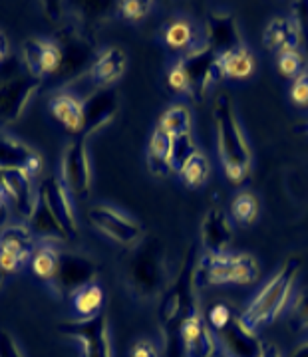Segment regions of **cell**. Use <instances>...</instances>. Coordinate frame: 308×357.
<instances>
[{"mask_svg": "<svg viewBox=\"0 0 308 357\" xmlns=\"http://www.w3.org/2000/svg\"><path fill=\"white\" fill-rule=\"evenodd\" d=\"M161 38L166 42L167 48L185 52V54L199 46L197 44L199 42V32L193 26V22L185 20V18H175V20H169L167 24H163Z\"/></svg>", "mask_w": 308, "mask_h": 357, "instance_id": "83f0119b", "label": "cell"}, {"mask_svg": "<svg viewBox=\"0 0 308 357\" xmlns=\"http://www.w3.org/2000/svg\"><path fill=\"white\" fill-rule=\"evenodd\" d=\"M34 234L24 225H8L0 230V270L18 272L34 255Z\"/></svg>", "mask_w": 308, "mask_h": 357, "instance_id": "4fadbf2b", "label": "cell"}, {"mask_svg": "<svg viewBox=\"0 0 308 357\" xmlns=\"http://www.w3.org/2000/svg\"><path fill=\"white\" fill-rule=\"evenodd\" d=\"M291 100L298 107H308V68L293 79V84H291Z\"/></svg>", "mask_w": 308, "mask_h": 357, "instance_id": "f35d334b", "label": "cell"}, {"mask_svg": "<svg viewBox=\"0 0 308 357\" xmlns=\"http://www.w3.org/2000/svg\"><path fill=\"white\" fill-rule=\"evenodd\" d=\"M291 357H308V342L307 344L298 345L295 351H293V356Z\"/></svg>", "mask_w": 308, "mask_h": 357, "instance_id": "f6af8a7d", "label": "cell"}, {"mask_svg": "<svg viewBox=\"0 0 308 357\" xmlns=\"http://www.w3.org/2000/svg\"><path fill=\"white\" fill-rule=\"evenodd\" d=\"M0 178L6 197L14 204L16 213L28 220L34 215L40 201V187H36L34 177L26 173L24 169H13V171H0Z\"/></svg>", "mask_w": 308, "mask_h": 357, "instance_id": "9a60e30c", "label": "cell"}, {"mask_svg": "<svg viewBox=\"0 0 308 357\" xmlns=\"http://www.w3.org/2000/svg\"><path fill=\"white\" fill-rule=\"evenodd\" d=\"M277 68L281 72V76L295 79L300 72L307 70V60L305 54L300 50H288L283 54H277Z\"/></svg>", "mask_w": 308, "mask_h": 357, "instance_id": "e575fe53", "label": "cell"}, {"mask_svg": "<svg viewBox=\"0 0 308 357\" xmlns=\"http://www.w3.org/2000/svg\"><path fill=\"white\" fill-rule=\"evenodd\" d=\"M223 70L219 64V54L209 44H201L191 52L183 54L167 74V86L175 93L201 103L209 89L223 79Z\"/></svg>", "mask_w": 308, "mask_h": 357, "instance_id": "3957f363", "label": "cell"}, {"mask_svg": "<svg viewBox=\"0 0 308 357\" xmlns=\"http://www.w3.org/2000/svg\"><path fill=\"white\" fill-rule=\"evenodd\" d=\"M181 344L185 357H215L219 354V342L215 332L199 314L191 318L181 330Z\"/></svg>", "mask_w": 308, "mask_h": 357, "instance_id": "7402d4cb", "label": "cell"}, {"mask_svg": "<svg viewBox=\"0 0 308 357\" xmlns=\"http://www.w3.org/2000/svg\"><path fill=\"white\" fill-rule=\"evenodd\" d=\"M219 64L223 70V76L229 79H247L257 70V60L247 44H241L237 48L219 54Z\"/></svg>", "mask_w": 308, "mask_h": 357, "instance_id": "4316f807", "label": "cell"}, {"mask_svg": "<svg viewBox=\"0 0 308 357\" xmlns=\"http://www.w3.org/2000/svg\"><path fill=\"white\" fill-rule=\"evenodd\" d=\"M261 276V266L257 258L251 255H203L197 260L195 280L197 288L209 286H244L253 284Z\"/></svg>", "mask_w": 308, "mask_h": 357, "instance_id": "8992f818", "label": "cell"}, {"mask_svg": "<svg viewBox=\"0 0 308 357\" xmlns=\"http://www.w3.org/2000/svg\"><path fill=\"white\" fill-rule=\"evenodd\" d=\"M96 276H98V266L91 258L68 252V255H60V264L56 278L52 282V288L58 296H72L76 290L91 284Z\"/></svg>", "mask_w": 308, "mask_h": 357, "instance_id": "5bb4252c", "label": "cell"}, {"mask_svg": "<svg viewBox=\"0 0 308 357\" xmlns=\"http://www.w3.org/2000/svg\"><path fill=\"white\" fill-rule=\"evenodd\" d=\"M201 246L205 255H223L227 252L233 241V225L227 213L219 206H213L201 220Z\"/></svg>", "mask_w": 308, "mask_h": 357, "instance_id": "ffe728a7", "label": "cell"}, {"mask_svg": "<svg viewBox=\"0 0 308 357\" xmlns=\"http://www.w3.org/2000/svg\"><path fill=\"white\" fill-rule=\"evenodd\" d=\"M42 157L32 147L0 128V171L24 169L36 178L42 173Z\"/></svg>", "mask_w": 308, "mask_h": 357, "instance_id": "d6986e66", "label": "cell"}, {"mask_svg": "<svg viewBox=\"0 0 308 357\" xmlns=\"http://www.w3.org/2000/svg\"><path fill=\"white\" fill-rule=\"evenodd\" d=\"M219 349L225 357H258L263 342L253 328L244 324L241 312L233 310L231 316L215 330Z\"/></svg>", "mask_w": 308, "mask_h": 357, "instance_id": "7c38bea8", "label": "cell"}, {"mask_svg": "<svg viewBox=\"0 0 308 357\" xmlns=\"http://www.w3.org/2000/svg\"><path fill=\"white\" fill-rule=\"evenodd\" d=\"M56 44L62 52V66L58 72V79L74 82L84 74H88L90 66L96 60V40L91 38L90 28L78 22L76 18H70V22L58 28Z\"/></svg>", "mask_w": 308, "mask_h": 357, "instance_id": "52a82bcc", "label": "cell"}, {"mask_svg": "<svg viewBox=\"0 0 308 357\" xmlns=\"http://www.w3.org/2000/svg\"><path fill=\"white\" fill-rule=\"evenodd\" d=\"M129 357H159V347L152 340H138L129 349Z\"/></svg>", "mask_w": 308, "mask_h": 357, "instance_id": "60d3db41", "label": "cell"}, {"mask_svg": "<svg viewBox=\"0 0 308 357\" xmlns=\"http://www.w3.org/2000/svg\"><path fill=\"white\" fill-rule=\"evenodd\" d=\"M6 215H8V197H6L4 185H2V178H0V225L4 222Z\"/></svg>", "mask_w": 308, "mask_h": 357, "instance_id": "b9f144b4", "label": "cell"}, {"mask_svg": "<svg viewBox=\"0 0 308 357\" xmlns=\"http://www.w3.org/2000/svg\"><path fill=\"white\" fill-rule=\"evenodd\" d=\"M300 268H302V262L293 256V258H286L283 266L270 276L269 282L251 300V304L244 307V312H241L244 324L249 328L257 332L258 328L269 326L283 314L284 307L288 306L293 298Z\"/></svg>", "mask_w": 308, "mask_h": 357, "instance_id": "277c9868", "label": "cell"}, {"mask_svg": "<svg viewBox=\"0 0 308 357\" xmlns=\"http://www.w3.org/2000/svg\"><path fill=\"white\" fill-rule=\"evenodd\" d=\"M119 112V96L114 88L96 89L88 100H84V133L88 137L110 126Z\"/></svg>", "mask_w": 308, "mask_h": 357, "instance_id": "e0dca14e", "label": "cell"}, {"mask_svg": "<svg viewBox=\"0 0 308 357\" xmlns=\"http://www.w3.org/2000/svg\"><path fill=\"white\" fill-rule=\"evenodd\" d=\"M50 114L68 133H84V102L70 91H58L52 96Z\"/></svg>", "mask_w": 308, "mask_h": 357, "instance_id": "cb8c5ba5", "label": "cell"}, {"mask_svg": "<svg viewBox=\"0 0 308 357\" xmlns=\"http://www.w3.org/2000/svg\"><path fill=\"white\" fill-rule=\"evenodd\" d=\"M126 278L131 294L138 300H152L161 296L167 280V255L161 238L154 234L143 236L128 260Z\"/></svg>", "mask_w": 308, "mask_h": 357, "instance_id": "5b68a950", "label": "cell"}, {"mask_svg": "<svg viewBox=\"0 0 308 357\" xmlns=\"http://www.w3.org/2000/svg\"><path fill=\"white\" fill-rule=\"evenodd\" d=\"M40 199L50 208V213L60 220L70 238L78 236V218L74 204H72V195L68 192L64 183L58 177H48L40 183Z\"/></svg>", "mask_w": 308, "mask_h": 357, "instance_id": "ac0fdd59", "label": "cell"}, {"mask_svg": "<svg viewBox=\"0 0 308 357\" xmlns=\"http://www.w3.org/2000/svg\"><path fill=\"white\" fill-rule=\"evenodd\" d=\"M116 10L124 20L138 22V20L145 18L147 14L154 10V2H147V0H124V2H117Z\"/></svg>", "mask_w": 308, "mask_h": 357, "instance_id": "74e56055", "label": "cell"}, {"mask_svg": "<svg viewBox=\"0 0 308 357\" xmlns=\"http://www.w3.org/2000/svg\"><path fill=\"white\" fill-rule=\"evenodd\" d=\"M2 274H4V272H2V270H0V282H2Z\"/></svg>", "mask_w": 308, "mask_h": 357, "instance_id": "7dc6e473", "label": "cell"}, {"mask_svg": "<svg viewBox=\"0 0 308 357\" xmlns=\"http://www.w3.org/2000/svg\"><path fill=\"white\" fill-rule=\"evenodd\" d=\"M171 147H173V137H169L161 129H154L149 147H147V165L154 175L166 177L171 169Z\"/></svg>", "mask_w": 308, "mask_h": 357, "instance_id": "f1b7e54d", "label": "cell"}, {"mask_svg": "<svg viewBox=\"0 0 308 357\" xmlns=\"http://www.w3.org/2000/svg\"><path fill=\"white\" fill-rule=\"evenodd\" d=\"M193 117L191 109L185 103H173L171 107H167L157 121V129H161L169 137H181L191 133Z\"/></svg>", "mask_w": 308, "mask_h": 357, "instance_id": "f546056e", "label": "cell"}, {"mask_svg": "<svg viewBox=\"0 0 308 357\" xmlns=\"http://www.w3.org/2000/svg\"><path fill=\"white\" fill-rule=\"evenodd\" d=\"M40 86L42 79L18 66H14L6 76L0 77V123L10 126L18 121Z\"/></svg>", "mask_w": 308, "mask_h": 357, "instance_id": "ba28073f", "label": "cell"}, {"mask_svg": "<svg viewBox=\"0 0 308 357\" xmlns=\"http://www.w3.org/2000/svg\"><path fill=\"white\" fill-rule=\"evenodd\" d=\"M288 324L296 332H308V288L300 290L291 302Z\"/></svg>", "mask_w": 308, "mask_h": 357, "instance_id": "d590c367", "label": "cell"}, {"mask_svg": "<svg viewBox=\"0 0 308 357\" xmlns=\"http://www.w3.org/2000/svg\"><path fill=\"white\" fill-rule=\"evenodd\" d=\"M6 56H8V40L0 32V66L6 62Z\"/></svg>", "mask_w": 308, "mask_h": 357, "instance_id": "ee69618b", "label": "cell"}, {"mask_svg": "<svg viewBox=\"0 0 308 357\" xmlns=\"http://www.w3.org/2000/svg\"><path fill=\"white\" fill-rule=\"evenodd\" d=\"M211 115H213L217 153L223 173L231 183L239 185L251 175L253 153H251L247 135L241 128V119L229 93L219 91L213 100Z\"/></svg>", "mask_w": 308, "mask_h": 357, "instance_id": "7a4b0ae2", "label": "cell"}, {"mask_svg": "<svg viewBox=\"0 0 308 357\" xmlns=\"http://www.w3.org/2000/svg\"><path fill=\"white\" fill-rule=\"evenodd\" d=\"M211 175V165L205 153H201L199 149L187 159V163L181 167L179 177L181 181L189 187V189H199L207 183V178Z\"/></svg>", "mask_w": 308, "mask_h": 357, "instance_id": "d6a6232c", "label": "cell"}, {"mask_svg": "<svg viewBox=\"0 0 308 357\" xmlns=\"http://www.w3.org/2000/svg\"><path fill=\"white\" fill-rule=\"evenodd\" d=\"M215 357H225V356H223V354H221V349H219V354Z\"/></svg>", "mask_w": 308, "mask_h": 357, "instance_id": "bcb514c9", "label": "cell"}, {"mask_svg": "<svg viewBox=\"0 0 308 357\" xmlns=\"http://www.w3.org/2000/svg\"><path fill=\"white\" fill-rule=\"evenodd\" d=\"M88 222L98 234L112 243L133 248L143 241L142 225L135 218L128 217L112 204H94L88 211Z\"/></svg>", "mask_w": 308, "mask_h": 357, "instance_id": "9c48e42d", "label": "cell"}, {"mask_svg": "<svg viewBox=\"0 0 308 357\" xmlns=\"http://www.w3.org/2000/svg\"><path fill=\"white\" fill-rule=\"evenodd\" d=\"M263 42H265V46H267L270 52H274V54H283V52L288 50H298L300 44H302L295 20H293V18H284V16L270 20L269 26L265 28Z\"/></svg>", "mask_w": 308, "mask_h": 357, "instance_id": "d4e9b609", "label": "cell"}, {"mask_svg": "<svg viewBox=\"0 0 308 357\" xmlns=\"http://www.w3.org/2000/svg\"><path fill=\"white\" fill-rule=\"evenodd\" d=\"M58 332L78 342L82 357H114L112 340H110V324L103 312L94 318L62 321L58 326Z\"/></svg>", "mask_w": 308, "mask_h": 357, "instance_id": "30bf717a", "label": "cell"}, {"mask_svg": "<svg viewBox=\"0 0 308 357\" xmlns=\"http://www.w3.org/2000/svg\"><path fill=\"white\" fill-rule=\"evenodd\" d=\"M203 42L209 44L217 54L231 50L244 44L239 24L231 13H211L207 16L205 28H203Z\"/></svg>", "mask_w": 308, "mask_h": 357, "instance_id": "44dd1931", "label": "cell"}, {"mask_svg": "<svg viewBox=\"0 0 308 357\" xmlns=\"http://www.w3.org/2000/svg\"><path fill=\"white\" fill-rule=\"evenodd\" d=\"M28 229L44 243H68V241H72L64 227L60 225V220L52 215L50 208L46 206L42 199L38 201L34 215L28 218Z\"/></svg>", "mask_w": 308, "mask_h": 357, "instance_id": "484cf974", "label": "cell"}, {"mask_svg": "<svg viewBox=\"0 0 308 357\" xmlns=\"http://www.w3.org/2000/svg\"><path fill=\"white\" fill-rule=\"evenodd\" d=\"M0 357H24L20 345L8 330H0Z\"/></svg>", "mask_w": 308, "mask_h": 357, "instance_id": "ab89813d", "label": "cell"}, {"mask_svg": "<svg viewBox=\"0 0 308 357\" xmlns=\"http://www.w3.org/2000/svg\"><path fill=\"white\" fill-rule=\"evenodd\" d=\"M197 151V145L193 141L191 133L181 135L173 139V147H171V169L179 173L181 167L187 163V159Z\"/></svg>", "mask_w": 308, "mask_h": 357, "instance_id": "8d00e7d4", "label": "cell"}, {"mask_svg": "<svg viewBox=\"0 0 308 357\" xmlns=\"http://www.w3.org/2000/svg\"><path fill=\"white\" fill-rule=\"evenodd\" d=\"M58 264H60V252L50 243H42L34 248V255L30 258V268L36 278L52 284L58 272Z\"/></svg>", "mask_w": 308, "mask_h": 357, "instance_id": "1f68e13d", "label": "cell"}, {"mask_svg": "<svg viewBox=\"0 0 308 357\" xmlns=\"http://www.w3.org/2000/svg\"><path fill=\"white\" fill-rule=\"evenodd\" d=\"M70 298H72V306H74L80 318H94V316L102 314L105 294H103V288L100 284L91 282L88 286L76 290Z\"/></svg>", "mask_w": 308, "mask_h": 357, "instance_id": "4dcf8cb0", "label": "cell"}, {"mask_svg": "<svg viewBox=\"0 0 308 357\" xmlns=\"http://www.w3.org/2000/svg\"><path fill=\"white\" fill-rule=\"evenodd\" d=\"M24 68L38 79L58 76L62 66V52L56 40L50 38H30L26 40L22 50Z\"/></svg>", "mask_w": 308, "mask_h": 357, "instance_id": "2e32d148", "label": "cell"}, {"mask_svg": "<svg viewBox=\"0 0 308 357\" xmlns=\"http://www.w3.org/2000/svg\"><path fill=\"white\" fill-rule=\"evenodd\" d=\"M60 181L76 199H88L91 191V167L86 137H76L64 147L60 161Z\"/></svg>", "mask_w": 308, "mask_h": 357, "instance_id": "8fae6325", "label": "cell"}, {"mask_svg": "<svg viewBox=\"0 0 308 357\" xmlns=\"http://www.w3.org/2000/svg\"><path fill=\"white\" fill-rule=\"evenodd\" d=\"M258 215V201L253 192L243 191L239 192L231 203V217L237 225L249 227L255 222Z\"/></svg>", "mask_w": 308, "mask_h": 357, "instance_id": "836d02e7", "label": "cell"}, {"mask_svg": "<svg viewBox=\"0 0 308 357\" xmlns=\"http://www.w3.org/2000/svg\"><path fill=\"white\" fill-rule=\"evenodd\" d=\"M197 250L195 244L187 248L181 260V266L173 282L166 286L163 294L159 296L157 304V324L166 347V357H183V344H181V330L183 326L195 316H199V302H197Z\"/></svg>", "mask_w": 308, "mask_h": 357, "instance_id": "6da1fadb", "label": "cell"}, {"mask_svg": "<svg viewBox=\"0 0 308 357\" xmlns=\"http://www.w3.org/2000/svg\"><path fill=\"white\" fill-rule=\"evenodd\" d=\"M258 357H283V354L274 344H263Z\"/></svg>", "mask_w": 308, "mask_h": 357, "instance_id": "7bdbcfd3", "label": "cell"}, {"mask_svg": "<svg viewBox=\"0 0 308 357\" xmlns=\"http://www.w3.org/2000/svg\"><path fill=\"white\" fill-rule=\"evenodd\" d=\"M126 68H128L126 52L119 46H108L102 52H98L94 64L88 70V77L98 89L112 88L126 74Z\"/></svg>", "mask_w": 308, "mask_h": 357, "instance_id": "603a6c76", "label": "cell"}]
</instances>
